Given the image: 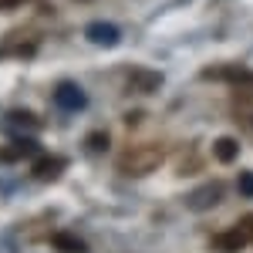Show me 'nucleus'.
Instances as JSON below:
<instances>
[{
  "mask_svg": "<svg viewBox=\"0 0 253 253\" xmlns=\"http://www.w3.org/2000/svg\"><path fill=\"white\" fill-rule=\"evenodd\" d=\"M240 193H243V196H253V172H243V175H240Z\"/></svg>",
  "mask_w": 253,
  "mask_h": 253,
  "instance_id": "obj_10",
  "label": "nucleus"
},
{
  "mask_svg": "<svg viewBox=\"0 0 253 253\" xmlns=\"http://www.w3.org/2000/svg\"><path fill=\"white\" fill-rule=\"evenodd\" d=\"M219 199H223V186H219V182H206V186H199L196 193L186 196V203L196 206V210H210V206H216Z\"/></svg>",
  "mask_w": 253,
  "mask_h": 253,
  "instance_id": "obj_3",
  "label": "nucleus"
},
{
  "mask_svg": "<svg viewBox=\"0 0 253 253\" xmlns=\"http://www.w3.org/2000/svg\"><path fill=\"white\" fill-rule=\"evenodd\" d=\"M236 152H240V142H236V138H216L213 156L219 159V162H233Z\"/></svg>",
  "mask_w": 253,
  "mask_h": 253,
  "instance_id": "obj_7",
  "label": "nucleus"
},
{
  "mask_svg": "<svg viewBox=\"0 0 253 253\" xmlns=\"http://www.w3.org/2000/svg\"><path fill=\"white\" fill-rule=\"evenodd\" d=\"M162 145H135L128 152L118 156V172L122 175H132V179H142V175L156 172L162 166Z\"/></svg>",
  "mask_w": 253,
  "mask_h": 253,
  "instance_id": "obj_1",
  "label": "nucleus"
},
{
  "mask_svg": "<svg viewBox=\"0 0 253 253\" xmlns=\"http://www.w3.org/2000/svg\"><path fill=\"white\" fill-rule=\"evenodd\" d=\"M88 41H98V44H115L118 31H115V27H108V24H91V27H88Z\"/></svg>",
  "mask_w": 253,
  "mask_h": 253,
  "instance_id": "obj_8",
  "label": "nucleus"
},
{
  "mask_svg": "<svg viewBox=\"0 0 253 253\" xmlns=\"http://www.w3.org/2000/svg\"><path fill=\"white\" fill-rule=\"evenodd\" d=\"M206 78L213 81H230V84H253V71L250 68H236V64H226V68H210Z\"/></svg>",
  "mask_w": 253,
  "mask_h": 253,
  "instance_id": "obj_4",
  "label": "nucleus"
},
{
  "mask_svg": "<svg viewBox=\"0 0 253 253\" xmlns=\"http://www.w3.org/2000/svg\"><path fill=\"white\" fill-rule=\"evenodd\" d=\"M230 115L240 128L253 132V91H236L233 101H230Z\"/></svg>",
  "mask_w": 253,
  "mask_h": 253,
  "instance_id": "obj_2",
  "label": "nucleus"
},
{
  "mask_svg": "<svg viewBox=\"0 0 253 253\" xmlns=\"http://www.w3.org/2000/svg\"><path fill=\"white\" fill-rule=\"evenodd\" d=\"M247 243H250V236H247V230H243L240 223H236L233 230H226V233H219V236L213 240V247H216V250H226V253L243 250Z\"/></svg>",
  "mask_w": 253,
  "mask_h": 253,
  "instance_id": "obj_5",
  "label": "nucleus"
},
{
  "mask_svg": "<svg viewBox=\"0 0 253 253\" xmlns=\"http://www.w3.org/2000/svg\"><path fill=\"white\" fill-rule=\"evenodd\" d=\"M24 0H0V10H17Z\"/></svg>",
  "mask_w": 253,
  "mask_h": 253,
  "instance_id": "obj_11",
  "label": "nucleus"
},
{
  "mask_svg": "<svg viewBox=\"0 0 253 253\" xmlns=\"http://www.w3.org/2000/svg\"><path fill=\"white\" fill-rule=\"evenodd\" d=\"M61 169H64V162H61L58 156H44L38 166H34V179H54Z\"/></svg>",
  "mask_w": 253,
  "mask_h": 253,
  "instance_id": "obj_6",
  "label": "nucleus"
},
{
  "mask_svg": "<svg viewBox=\"0 0 253 253\" xmlns=\"http://www.w3.org/2000/svg\"><path fill=\"white\" fill-rule=\"evenodd\" d=\"M54 247L64 253H84V243L81 240H71V233H58L54 236Z\"/></svg>",
  "mask_w": 253,
  "mask_h": 253,
  "instance_id": "obj_9",
  "label": "nucleus"
}]
</instances>
